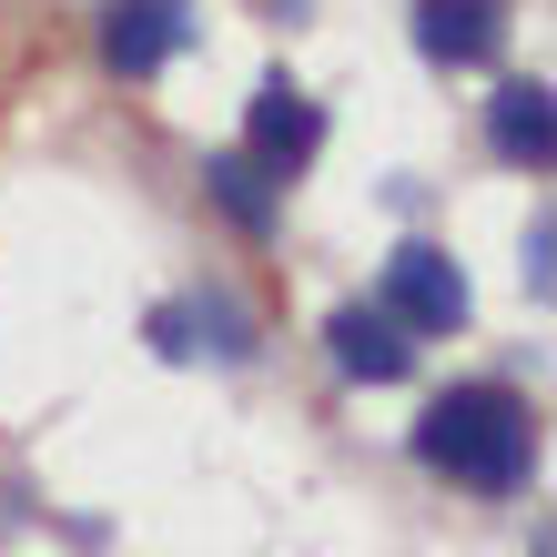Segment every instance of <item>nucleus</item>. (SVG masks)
<instances>
[{"label":"nucleus","instance_id":"obj_11","mask_svg":"<svg viewBox=\"0 0 557 557\" xmlns=\"http://www.w3.org/2000/svg\"><path fill=\"white\" fill-rule=\"evenodd\" d=\"M284 11H305V0H284Z\"/></svg>","mask_w":557,"mask_h":557},{"label":"nucleus","instance_id":"obj_2","mask_svg":"<svg viewBox=\"0 0 557 557\" xmlns=\"http://www.w3.org/2000/svg\"><path fill=\"white\" fill-rule=\"evenodd\" d=\"M385 314H396L406 335H456V324L476 314V294L446 264V244H396L385 253Z\"/></svg>","mask_w":557,"mask_h":557},{"label":"nucleus","instance_id":"obj_4","mask_svg":"<svg viewBox=\"0 0 557 557\" xmlns=\"http://www.w3.org/2000/svg\"><path fill=\"white\" fill-rule=\"evenodd\" d=\"M183 41H193V0H112L102 11V61L122 82H152Z\"/></svg>","mask_w":557,"mask_h":557},{"label":"nucleus","instance_id":"obj_5","mask_svg":"<svg viewBox=\"0 0 557 557\" xmlns=\"http://www.w3.org/2000/svg\"><path fill=\"white\" fill-rule=\"evenodd\" d=\"M416 51L436 72H486L507 51V0H416Z\"/></svg>","mask_w":557,"mask_h":557},{"label":"nucleus","instance_id":"obj_1","mask_svg":"<svg viewBox=\"0 0 557 557\" xmlns=\"http://www.w3.org/2000/svg\"><path fill=\"white\" fill-rule=\"evenodd\" d=\"M416 456L436 476L476 486V497H517V486L537 476V416H528V396H507V385H446V396L416 416Z\"/></svg>","mask_w":557,"mask_h":557},{"label":"nucleus","instance_id":"obj_8","mask_svg":"<svg viewBox=\"0 0 557 557\" xmlns=\"http://www.w3.org/2000/svg\"><path fill=\"white\" fill-rule=\"evenodd\" d=\"M486 143H497V162H517V173H547V152H557L547 82H507L497 102H486Z\"/></svg>","mask_w":557,"mask_h":557},{"label":"nucleus","instance_id":"obj_10","mask_svg":"<svg viewBox=\"0 0 557 557\" xmlns=\"http://www.w3.org/2000/svg\"><path fill=\"white\" fill-rule=\"evenodd\" d=\"M547 284H557V223L537 213L528 223V294H547Z\"/></svg>","mask_w":557,"mask_h":557},{"label":"nucleus","instance_id":"obj_6","mask_svg":"<svg viewBox=\"0 0 557 557\" xmlns=\"http://www.w3.org/2000/svg\"><path fill=\"white\" fill-rule=\"evenodd\" d=\"M324 345H335V366L355 385H406L416 375V345H406V324L385 305H335L324 314Z\"/></svg>","mask_w":557,"mask_h":557},{"label":"nucleus","instance_id":"obj_3","mask_svg":"<svg viewBox=\"0 0 557 557\" xmlns=\"http://www.w3.org/2000/svg\"><path fill=\"white\" fill-rule=\"evenodd\" d=\"M152 345L173 355V366H244L253 355V314L223 284H203V294H183V305L152 314Z\"/></svg>","mask_w":557,"mask_h":557},{"label":"nucleus","instance_id":"obj_7","mask_svg":"<svg viewBox=\"0 0 557 557\" xmlns=\"http://www.w3.org/2000/svg\"><path fill=\"white\" fill-rule=\"evenodd\" d=\"M244 133H253V162H264V173H305V162L324 152V112L284 72H264V82H253V122H244Z\"/></svg>","mask_w":557,"mask_h":557},{"label":"nucleus","instance_id":"obj_9","mask_svg":"<svg viewBox=\"0 0 557 557\" xmlns=\"http://www.w3.org/2000/svg\"><path fill=\"white\" fill-rule=\"evenodd\" d=\"M203 193H213V203H223V223H234V234H253V244H264L274 234V173H264V162H253V152H213L203 162Z\"/></svg>","mask_w":557,"mask_h":557}]
</instances>
